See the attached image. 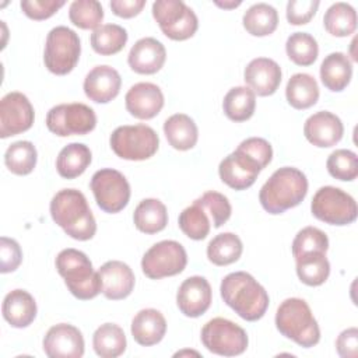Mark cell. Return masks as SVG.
<instances>
[{
  "mask_svg": "<svg viewBox=\"0 0 358 358\" xmlns=\"http://www.w3.org/2000/svg\"><path fill=\"white\" fill-rule=\"evenodd\" d=\"M20 6L27 17L41 21L52 17L60 7H63L64 0H22Z\"/></svg>",
  "mask_w": 358,
  "mask_h": 358,
  "instance_id": "cell-47",
  "label": "cell"
},
{
  "mask_svg": "<svg viewBox=\"0 0 358 358\" xmlns=\"http://www.w3.org/2000/svg\"><path fill=\"white\" fill-rule=\"evenodd\" d=\"M352 63L341 52L329 53L320 64V80L331 92L343 91L351 81Z\"/></svg>",
  "mask_w": 358,
  "mask_h": 358,
  "instance_id": "cell-26",
  "label": "cell"
},
{
  "mask_svg": "<svg viewBox=\"0 0 358 358\" xmlns=\"http://www.w3.org/2000/svg\"><path fill=\"white\" fill-rule=\"evenodd\" d=\"M131 336L143 347L158 344L166 333V320L164 315L152 308L141 309L131 320Z\"/></svg>",
  "mask_w": 358,
  "mask_h": 358,
  "instance_id": "cell-24",
  "label": "cell"
},
{
  "mask_svg": "<svg viewBox=\"0 0 358 358\" xmlns=\"http://www.w3.org/2000/svg\"><path fill=\"white\" fill-rule=\"evenodd\" d=\"M36 302L25 289L10 291L1 305L3 317L8 324L17 329L28 327L36 317Z\"/></svg>",
  "mask_w": 358,
  "mask_h": 358,
  "instance_id": "cell-25",
  "label": "cell"
},
{
  "mask_svg": "<svg viewBox=\"0 0 358 358\" xmlns=\"http://www.w3.org/2000/svg\"><path fill=\"white\" fill-rule=\"evenodd\" d=\"M211 298L210 282L201 275H192L179 285L176 305L185 316L199 317L210 308Z\"/></svg>",
  "mask_w": 358,
  "mask_h": 358,
  "instance_id": "cell-17",
  "label": "cell"
},
{
  "mask_svg": "<svg viewBox=\"0 0 358 358\" xmlns=\"http://www.w3.org/2000/svg\"><path fill=\"white\" fill-rule=\"evenodd\" d=\"M152 17L164 35L173 41H186L192 38L199 28L197 15L182 0L154 1Z\"/></svg>",
  "mask_w": 358,
  "mask_h": 358,
  "instance_id": "cell-9",
  "label": "cell"
},
{
  "mask_svg": "<svg viewBox=\"0 0 358 358\" xmlns=\"http://www.w3.org/2000/svg\"><path fill=\"white\" fill-rule=\"evenodd\" d=\"M329 238L316 227L302 228L292 241V256L296 259L309 252H327Z\"/></svg>",
  "mask_w": 358,
  "mask_h": 358,
  "instance_id": "cell-43",
  "label": "cell"
},
{
  "mask_svg": "<svg viewBox=\"0 0 358 358\" xmlns=\"http://www.w3.org/2000/svg\"><path fill=\"white\" fill-rule=\"evenodd\" d=\"M124 103L127 112L141 120L155 117L164 106V94L152 83H137L126 92Z\"/></svg>",
  "mask_w": 358,
  "mask_h": 358,
  "instance_id": "cell-19",
  "label": "cell"
},
{
  "mask_svg": "<svg viewBox=\"0 0 358 358\" xmlns=\"http://www.w3.org/2000/svg\"><path fill=\"white\" fill-rule=\"evenodd\" d=\"M337 354L343 358H357L358 355V329L350 327L343 330L336 340Z\"/></svg>",
  "mask_w": 358,
  "mask_h": 358,
  "instance_id": "cell-49",
  "label": "cell"
},
{
  "mask_svg": "<svg viewBox=\"0 0 358 358\" xmlns=\"http://www.w3.org/2000/svg\"><path fill=\"white\" fill-rule=\"evenodd\" d=\"M164 134L175 150L187 151L193 148L199 138V129L194 120L185 113H175L164 123Z\"/></svg>",
  "mask_w": 358,
  "mask_h": 358,
  "instance_id": "cell-27",
  "label": "cell"
},
{
  "mask_svg": "<svg viewBox=\"0 0 358 358\" xmlns=\"http://www.w3.org/2000/svg\"><path fill=\"white\" fill-rule=\"evenodd\" d=\"M262 168L259 164L241 150H235L227 155L218 166L221 180L235 190H245L250 187L257 179Z\"/></svg>",
  "mask_w": 358,
  "mask_h": 358,
  "instance_id": "cell-16",
  "label": "cell"
},
{
  "mask_svg": "<svg viewBox=\"0 0 358 358\" xmlns=\"http://www.w3.org/2000/svg\"><path fill=\"white\" fill-rule=\"evenodd\" d=\"M312 214L330 225H348L357 220L358 208L352 196L340 187H320L310 203Z\"/></svg>",
  "mask_w": 358,
  "mask_h": 358,
  "instance_id": "cell-8",
  "label": "cell"
},
{
  "mask_svg": "<svg viewBox=\"0 0 358 358\" xmlns=\"http://www.w3.org/2000/svg\"><path fill=\"white\" fill-rule=\"evenodd\" d=\"M91 150L83 143H70L63 147L56 159L57 173L64 179H74L85 172L91 164Z\"/></svg>",
  "mask_w": 358,
  "mask_h": 358,
  "instance_id": "cell-28",
  "label": "cell"
},
{
  "mask_svg": "<svg viewBox=\"0 0 358 358\" xmlns=\"http://www.w3.org/2000/svg\"><path fill=\"white\" fill-rule=\"evenodd\" d=\"M306 140L320 148L336 145L344 134V126L338 116L327 110H319L310 115L303 124Z\"/></svg>",
  "mask_w": 358,
  "mask_h": 358,
  "instance_id": "cell-18",
  "label": "cell"
},
{
  "mask_svg": "<svg viewBox=\"0 0 358 358\" xmlns=\"http://www.w3.org/2000/svg\"><path fill=\"white\" fill-rule=\"evenodd\" d=\"M275 327L284 337L303 348H310L320 340L319 324L306 301L301 298H287L280 303Z\"/></svg>",
  "mask_w": 358,
  "mask_h": 358,
  "instance_id": "cell-5",
  "label": "cell"
},
{
  "mask_svg": "<svg viewBox=\"0 0 358 358\" xmlns=\"http://www.w3.org/2000/svg\"><path fill=\"white\" fill-rule=\"evenodd\" d=\"M256 108V94L249 87L231 88L222 101L225 116L232 122H245L250 119Z\"/></svg>",
  "mask_w": 358,
  "mask_h": 358,
  "instance_id": "cell-34",
  "label": "cell"
},
{
  "mask_svg": "<svg viewBox=\"0 0 358 358\" xmlns=\"http://www.w3.org/2000/svg\"><path fill=\"white\" fill-rule=\"evenodd\" d=\"M215 3V6H218V7H221V8H235V7H238V6H241V0H231V1H218V0H215L214 1Z\"/></svg>",
  "mask_w": 358,
  "mask_h": 358,
  "instance_id": "cell-51",
  "label": "cell"
},
{
  "mask_svg": "<svg viewBox=\"0 0 358 358\" xmlns=\"http://www.w3.org/2000/svg\"><path fill=\"white\" fill-rule=\"evenodd\" d=\"M96 126V115L85 103H60L49 109L46 115V127L59 137L84 136Z\"/></svg>",
  "mask_w": 358,
  "mask_h": 358,
  "instance_id": "cell-11",
  "label": "cell"
},
{
  "mask_svg": "<svg viewBox=\"0 0 358 358\" xmlns=\"http://www.w3.org/2000/svg\"><path fill=\"white\" fill-rule=\"evenodd\" d=\"M35 119L34 106L18 91L6 94L0 101V137L7 138L31 129Z\"/></svg>",
  "mask_w": 358,
  "mask_h": 358,
  "instance_id": "cell-14",
  "label": "cell"
},
{
  "mask_svg": "<svg viewBox=\"0 0 358 358\" xmlns=\"http://www.w3.org/2000/svg\"><path fill=\"white\" fill-rule=\"evenodd\" d=\"M187 253L176 241L154 243L141 259V270L151 280L172 277L185 270Z\"/></svg>",
  "mask_w": 358,
  "mask_h": 358,
  "instance_id": "cell-12",
  "label": "cell"
},
{
  "mask_svg": "<svg viewBox=\"0 0 358 358\" xmlns=\"http://www.w3.org/2000/svg\"><path fill=\"white\" fill-rule=\"evenodd\" d=\"M285 96L292 108L308 109L319 99V85L310 74L296 73L287 83Z\"/></svg>",
  "mask_w": 358,
  "mask_h": 358,
  "instance_id": "cell-30",
  "label": "cell"
},
{
  "mask_svg": "<svg viewBox=\"0 0 358 358\" xmlns=\"http://www.w3.org/2000/svg\"><path fill=\"white\" fill-rule=\"evenodd\" d=\"M122 78L116 69L101 64L95 66L84 78L85 95L96 103H108L115 99L120 91Z\"/></svg>",
  "mask_w": 358,
  "mask_h": 358,
  "instance_id": "cell-21",
  "label": "cell"
},
{
  "mask_svg": "<svg viewBox=\"0 0 358 358\" xmlns=\"http://www.w3.org/2000/svg\"><path fill=\"white\" fill-rule=\"evenodd\" d=\"M52 220L73 239L88 241L96 232L94 214L77 189H62L50 201Z\"/></svg>",
  "mask_w": 358,
  "mask_h": 358,
  "instance_id": "cell-2",
  "label": "cell"
},
{
  "mask_svg": "<svg viewBox=\"0 0 358 358\" xmlns=\"http://www.w3.org/2000/svg\"><path fill=\"white\" fill-rule=\"evenodd\" d=\"M70 21L81 29H96L103 20V8L96 0H74L69 7Z\"/></svg>",
  "mask_w": 358,
  "mask_h": 358,
  "instance_id": "cell-41",
  "label": "cell"
},
{
  "mask_svg": "<svg viewBox=\"0 0 358 358\" xmlns=\"http://www.w3.org/2000/svg\"><path fill=\"white\" fill-rule=\"evenodd\" d=\"M38 152L31 141L20 140L8 145L4 152V164L7 169L15 175H28L34 171Z\"/></svg>",
  "mask_w": 358,
  "mask_h": 358,
  "instance_id": "cell-38",
  "label": "cell"
},
{
  "mask_svg": "<svg viewBox=\"0 0 358 358\" xmlns=\"http://www.w3.org/2000/svg\"><path fill=\"white\" fill-rule=\"evenodd\" d=\"M43 351L49 358H81L84 355V337L73 324H55L43 337Z\"/></svg>",
  "mask_w": 358,
  "mask_h": 358,
  "instance_id": "cell-15",
  "label": "cell"
},
{
  "mask_svg": "<svg viewBox=\"0 0 358 358\" xmlns=\"http://www.w3.org/2000/svg\"><path fill=\"white\" fill-rule=\"evenodd\" d=\"M298 278L309 285H322L330 274V263L324 252H309L295 259Z\"/></svg>",
  "mask_w": 358,
  "mask_h": 358,
  "instance_id": "cell-33",
  "label": "cell"
},
{
  "mask_svg": "<svg viewBox=\"0 0 358 358\" xmlns=\"http://www.w3.org/2000/svg\"><path fill=\"white\" fill-rule=\"evenodd\" d=\"M136 228L144 234H157L168 224V211L165 204L158 199L141 200L133 214Z\"/></svg>",
  "mask_w": 358,
  "mask_h": 358,
  "instance_id": "cell-29",
  "label": "cell"
},
{
  "mask_svg": "<svg viewBox=\"0 0 358 358\" xmlns=\"http://www.w3.org/2000/svg\"><path fill=\"white\" fill-rule=\"evenodd\" d=\"M56 270L64 278L69 291L81 301L92 299L102 292L99 273L94 270L88 256L77 249L67 248L56 257Z\"/></svg>",
  "mask_w": 358,
  "mask_h": 358,
  "instance_id": "cell-4",
  "label": "cell"
},
{
  "mask_svg": "<svg viewBox=\"0 0 358 358\" xmlns=\"http://www.w3.org/2000/svg\"><path fill=\"white\" fill-rule=\"evenodd\" d=\"M317 0H289L287 3V20L292 25L308 24L317 11Z\"/></svg>",
  "mask_w": 358,
  "mask_h": 358,
  "instance_id": "cell-46",
  "label": "cell"
},
{
  "mask_svg": "<svg viewBox=\"0 0 358 358\" xmlns=\"http://www.w3.org/2000/svg\"><path fill=\"white\" fill-rule=\"evenodd\" d=\"M80 53V38L73 29L59 25L49 31L45 43L43 62L50 73L56 76L69 74L78 63Z\"/></svg>",
  "mask_w": 358,
  "mask_h": 358,
  "instance_id": "cell-7",
  "label": "cell"
},
{
  "mask_svg": "<svg viewBox=\"0 0 358 358\" xmlns=\"http://www.w3.org/2000/svg\"><path fill=\"white\" fill-rule=\"evenodd\" d=\"M285 52L291 62L298 66H310L319 55L316 39L308 32H294L285 42Z\"/></svg>",
  "mask_w": 358,
  "mask_h": 358,
  "instance_id": "cell-39",
  "label": "cell"
},
{
  "mask_svg": "<svg viewBox=\"0 0 358 358\" xmlns=\"http://www.w3.org/2000/svg\"><path fill=\"white\" fill-rule=\"evenodd\" d=\"M243 250L242 241L232 232L215 235L207 245V257L215 266H228L235 263Z\"/></svg>",
  "mask_w": 358,
  "mask_h": 358,
  "instance_id": "cell-35",
  "label": "cell"
},
{
  "mask_svg": "<svg viewBox=\"0 0 358 358\" xmlns=\"http://www.w3.org/2000/svg\"><path fill=\"white\" fill-rule=\"evenodd\" d=\"M308 193V179L294 166H282L273 172L259 192L262 207L268 214H282L302 203Z\"/></svg>",
  "mask_w": 358,
  "mask_h": 358,
  "instance_id": "cell-3",
  "label": "cell"
},
{
  "mask_svg": "<svg viewBox=\"0 0 358 358\" xmlns=\"http://www.w3.org/2000/svg\"><path fill=\"white\" fill-rule=\"evenodd\" d=\"M0 271L4 274L18 268L22 262V250L17 241L7 236L0 238Z\"/></svg>",
  "mask_w": 358,
  "mask_h": 358,
  "instance_id": "cell-48",
  "label": "cell"
},
{
  "mask_svg": "<svg viewBox=\"0 0 358 358\" xmlns=\"http://www.w3.org/2000/svg\"><path fill=\"white\" fill-rule=\"evenodd\" d=\"M180 231L194 241L204 239L211 229V221L207 215L206 210L193 201L192 206L186 207L180 214L178 220Z\"/></svg>",
  "mask_w": 358,
  "mask_h": 358,
  "instance_id": "cell-40",
  "label": "cell"
},
{
  "mask_svg": "<svg viewBox=\"0 0 358 358\" xmlns=\"http://www.w3.org/2000/svg\"><path fill=\"white\" fill-rule=\"evenodd\" d=\"M326 168L329 173L338 180H354L358 176V157L351 150H336L329 155Z\"/></svg>",
  "mask_w": 358,
  "mask_h": 358,
  "instance_id": "cell-42",
  "label": "cell"
},
{
  "mask_svg": "<svg viewBox=\"0 0 358 358\" xmlns=\"http://www.w3.org/2000/svg\"><path fill=\"white\" fill-rule=\"evenodd\" d=\"M323 25L333 36H348L357 28V11L348 3H334L324 13Z\"/></svg>",
  "mask_w": 358,
  "mask_h": 358,
  "instance_id": "cell-36",
  "label": "cell"
},
{
  "mask_svg": "<svg viewBox=\"0 0 358 358\" xmlns=\"http://www.w3.org/2000/svg\"><path fill=\"white\" fill-rule=\"evenodd\" d=\"M126 345L124 331L115 323H103L94 331L92 347L101 358H116L126 351Z\"/></svg>",
  "mask_w": 358,
  "mask_h": 358,
  "instance_id": "cell-31",
  "label": "cell"
},
{
  "mask_svg": "<svg viewBox=\"0 0 358 358\" xmlns=\"http://www.w3.org/2000/svg\"><path fill=\"white\" fill-rule=\"evenodd\" d=\"M238 150L243 151L250 158H253L262 169H264L271 162V158H273L271 144L262 137H249L243 140L238 145Z\"/></svg>",
  "mask_w": 358,
  "mask_h": 358,
  "instance_id": "cell-45",
  "label": "cell"
},
{
  "mask_svg": "<svg viewBox=\"0 0 358 358\" xmlns=\"http://www.w3.org/2000/svg\"><path fill=\"white\" fill-rule=\"evenodd\" d=\"M201 343L213 354L235 357L246 351L249 338L246 331L236 323L224 317H214L203 326Z\"/></svg>",
  "mask_w": 358,
  "mask_h": 358,
  "instance_id": "cell-10",
  "label": "cell"
},
{
  "mask_svg": "<svg viewBox=\"0 0 358 358\" xmlns=\"http://www.w3.org/2000/svg\"><path fill=\"white\" fill-rule=\"evenodd\" d=\"M242 24L250 35L266 36L277 29L278 13L267 3H256L245 11Z\"/></svg>",
  "mask_w": 358,
  "mask_h": 358,
  "instance_id": "cell-32",
  "label": "cell"
},
{
  "mask_svg": "<svg viewBox=\"0 0 358 358\" xmlns=\"http://www.w3.org/2000/svg\"><path fill=\"white\" fill-rule=\"evenodd\" d=\"M90 187L94 193L98 207L109 214L122 211L130 200V185L123 173L112 168L96 171Z\"/></svg>",
  "mask_w": 358,
  "mask_h": 358,
  "instance_id": "cell-13",
  "label": "cell"
},
{
  "mask_svg": "<svg viewBox=\"0 0 358 358\" xmlns=\"http://www.w3.org/2000/svg\"><path fill=\"white\" fill-rule=\"evenodd\" d=\"M194 201L200 204L206 210V213L210 214V221L213 222L214 228L222 227L231 217V213H232L231 203L227 199V196H224L222 193L208 190Z\"/></svg>",
  "mask_w": 358,
  "mask_h": 358,
  "instance_id": "cell-44",
  "label": "cell"
},
{
  "mask_svg": "<svg viewBox=\"0 0 358 358\" xmlns=\"http://www.w3.org/2000/svg\"><path fill=\"white\" fill-rule=\"evenodd\" d=\"M166 60L165 46L155 38L147 36L138 39L130 49L127 63L134 73L155 74Z\"/></svg>",
  "mask_w": 358,
  "mask_h": 358,
  "instance_id": "cell-23",
  "label": "cell"
},
{
  "mask_svg": "<svg viewBox=\"0 0 358 358\" xmlns=\"http://www.w3.org/2000/svg\"><path fill=\"white\" fill-rule=\"evenodd\" d=\"M246 85L259 96L273 95L281 83V67L268 57H256L248 63L243 71Z\"/></svg>",
  "mask_w": 358,
  "mask_h": 358,
  "instance_id": "cell-20",
  "label": "cell"
},
{
  "mask_svg": "<svg viewBox=\"0 0 358 358\" xmlns=\"http://www.w3.org/2000/svg\"><path fill=\"white\" fill-rule=\"evenodd\" d=\"M90 42L96 53L110 56L119 53L124 48L127 42V31L117 24H103L91 34Z\"/></svg>",
  "mask_w": 358,
  "mask_h": 358,
  "instance_id": "cell-37",
  "label": "cell"
},
{
  "mask_svg": "<svg viewBox=\"0 0 358 358\" xmlns=\"http://www.w3.org/2000/svg\"><path fill=\"white\" fill-rule=\"evenodd\" d=\"M220 291L224 302L248 322L262 319L268 308L270 298L267 291L246 271H235L225 275Z\"/></svg>",
  "mask_w": 358,
  "mask_h": 358,
  "instance_id": "cell-1",
  "label": "cell"
},
{
  "mask_svg": "<svg viewBox=\"0 0 358 358\" xmlns=\"http://www.w3.org/2000/svg\"><path fill=\"white\" fill-rule=\"evenodd\" d=\"M144 6H145V0H112L110 1V8L113 14L122 18H131L137 15Z\"/></svg>",
  "mask_w": 358,
  "mask_h": 358,
  "instance_id": "cell-50",
  "label": "cell"
},
{
  "mask_svg": "<svg viewBox=\"0 0 358 358\" xmlns=\"http://www.w3.org/2000/svg\"><path fill=\"white\" fill-rule=\"evenodd\" d=\"M109 143L119 158L144 161L157 152L159 137L157 131L147 124H124L112 131Z\"/></svg>",
  "mask_w": 358,
  "mask_h": 358,
  "instance_id": "cell-6",
  "label": "cell"
},
{
  "mask_svg": "<svg viewBox=\"0 0 358 358\" xmlns=\"http://www.w3.org/2000/svg\"><path fill=\"white\" fill-rule=\"evenodd\" d=\"M98 273L105 298L119 301L127 298L131 294L136 278L134 273L126 263L120 260H109L99 267Z\"/></svg>",
  "mask_w": 358,
  "mask_h": 358,
  "instance_id": "cell-22",
  "label": "cell"
}]
</instances>
